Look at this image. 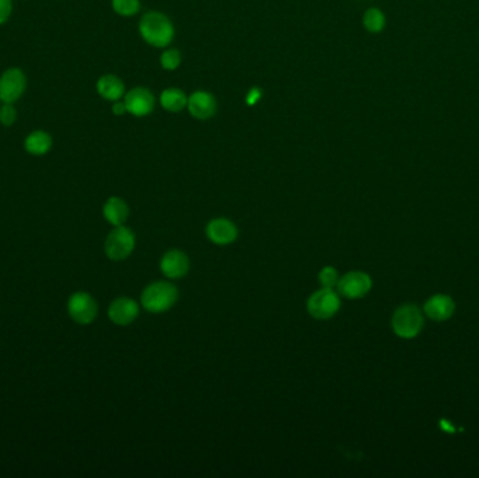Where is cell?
Here are the masks:
<instances>
[{"label": "cell", "instance_id": "cell-12", "mask_svg": "<svg viewBox=\"0 0 479 478\" xmlns=\"http://www.w3.org/2000/svg\"><path fill=\"white\" fill-rule=\"evenodd\" d=\"M125 107L134 117H146L154 108V96L146 87H135L125 96Z\"/></svg>", "mask_w": 479, "mask_h": 478}, {"label": "cell", "instance_id": "cell-1", "mask_svg": "<svg viewBox=\"0 0 479 478\" xmlns=\"http://www.w3.org/2000/svg\"><path fill=\"white\" fill-rule=\"evenodd\" d=\"M139 33L144 41L154 48L168 47L174 38V26L160 11H149L141 18Z\"/></svg>", "mask_w": 479, "mask_h": 478}, {"label": "cell", "instance_id": "cell-3", "mask_svg": "<svg viewBox=\"0 0 479 478\" xmlns=\"http://www.w3.org/2000/svg\"><path fill=\"white\" fill-rule=\"evenodd\" d=\"M340 309V297L334 289L323 287L314 292L307 300V310L317 320L333 319Z\"/></svg>", "mask_w": 479, "mask_h": 478}, {"label": "cell", "instance_id": "cell-4", "mask_svg": "<svg viewBox=\"0 0 479 478\" xmlns=\"http://www.w3.org/2000/svg\"><path fill=\"white\" fill-rule=\"evenodd\" d=\"M424 327V316L416 306L405 304L395 310L392 316V329L402 338H414Z\"/></svg>", "mask_w": 479, "mask_h": 478}, {"label": "cell", "instance_id": "cell-2", "mask_svg": "<svg viewBox=\"0 0 479 478\" xmlns=\"http://www.w3.org/2000/svg\"><path fill=\"white\" fill-rule=\"evenodd\" d=\"M178 300V289L174 284L158 281L144 287L141 303L150 313H164Z\"/></svg>", "mask_w": 479, "mask_h": 478}, {"label": "cell", "instance_id": "cell-9", "mask_svg": "<svg viewBox=\"0 0 479 478\" xmlns=\"http://www.w3.org/2000/svg\"><path fill=\"white\" fill-rule=\"evenodd\" d=\"M160 270L167 278L180 280L190 271V258L181 250H170L163 255Z\"/></svg>", "mask_w": 479, "mask_h": 478}, {"label": "cell", "instance_id": "cell-8", "mask_svg": "<svg viewBox=\"0 0 479 478\" xmlns=\"http://www.w3.org/2000/svg\"><path fill=\"white\" fill-rule=\"evenodd\" d=\"M27 86L26 75L17 69H7L0 78V100L3 102L13 104L23 96Z\"/></svg>", "mask_w": 479, "mask_h": 478}, {"label": "cell", "instance_id": "cell-24", "mask_svg": "<svg viewBox=\"0 0 479 478\" xmlns=\"http://www.w3.org/2000/svg\"><path fill=\"white\" fill-rule=\"evenodd\" d=\"M11 0H0V24L6 23L11 14Z\"/></svg>", "mask_w": 479, "mask_h": 478}, {"label": "cell", "instance_id": "cell-14", "mask_svg": "<svg viewBox=\"0 0 479 478\" xmlns=\"http://www.w3.org/2000/svg\"><path fill=\"white\" fill-rule=\"evenodd\" d=\"M454 312V302L444 294H436L425 304V313L436 322H444L451 317Z\"/></svg>", "mask_w": 479, "mask_h": 478}, {"label": "cell", "instance_id": "cell-16", "mask_svg": "<svg viewBox=\"0 0 479 478\" xmlns=\"http://www.w3.org/2000/svg\"><path fill=\"white\" fill-rule=\"evenodd\" d=\"M98 95L108 101H118L125 95L124 82L115 75L101 76L97 82Z\"/></svg>", "mask_w": 479, "mask_h": 478}, {"label": "cell", "instance_id": "cell-20", "mask_svg": "<svg viewBox=\"0 0 479 478\" xmlns=\"http://www.w3.org/2000/svg\"><path fill=\"white\" fill-rule=\"evenodd\" d=\"M112 9L119 16L132 17L141 10V1L139 0H112Z\"/></svg>", "mask_w": 479, "mask_h": 478}, {"label": "cell", "instance_id": "cell-7", "mask_svg": "<svg viewBox=\"0 0 479 478\" xmlns=\"http://www.w3.org/2000/svg\"><path fill=\"white\" fill-rule=\"evenodd\" d=\"M336 289L338 293L346 299H360L372 289V280L365 272L352 271L339 280Z\"/></svg>", "mask_w": 479, "mask_h": 478}, {"label": "cell", "instance_id": "cell-25", "mask_svg": "<svg viewBox=\"0 0 479 478\" xmlns=\"http://www.w3.org/2000/svg\"><path fill=\"white\" fill-rule=\"evenodd\" d=\"M261 98H262V90L258 89V87H252V89H249V92L247 95L245 102L248 105H255Z\"/></svg>", "mask_w": 479, "mask_h": 478}, {"label": "cell", "instance_id": "cell-21", "mask_svg": "<svg viewBox=\"0 0 479 478\" xmlns=\"http://www.w3.org/2000/svg\"><path fill=\"white\" fill-rule=\"evenodd\" d=\"M181 52L178 49H167L160 56V63L166 70H176L181 65Z\"/></svg>", "mask_w": 479, "mask_h": 478}, {"label": "cell", "instance_id": "cell-10", "mask_svg": "<svg viewBox=\"0 0 479 478\" xmlns=\"http://www.w3.org/2000/svg\"><path fill=\"white\" fill-rule=\"evenodd\" d=\"M206 236L217 245H227L236 241L239 236V229L230 219L216 218L208 223Z\"/></svg>", "mask_w": 479, "mask_h": 478}, {"label": "cell", "instance_id": "cell-23", "mask_svg": "<svg viewBox=\"0 0 479 478\" xmlns=\"http://www.w3.org/2000/svg\"><path fill=\"white\" fill-rule=\"evenodd\" d=\"M17 117V111L10 102H4V105L0 108V122L4 127H10L14 124Z\"/></svg>", "mask_w": 479, "mask_h": 478}, {"label": "cell", "instance_id": "cell-15", "mask_svg": "<svg viewBox=\"0 0 479 478\" xmlns=\"http://www.w3.org/2000/svg\"><path fill=\"white\" fill-rule=\"evenodd\" d=\"M104 218L114 226H122L129 216L128 203L118 196H111L102 208Z\"/></svg>", "mask_w": 479, "mask_h": 478}, {"label": "cell", "instance_id": "cell-19", "mask_svg": "<svg viewBox=\"0 0 479 478\" xmlns=\"http://www.w3.org/2000/svg\"><path fill=\"white\" fill-rule=\"evenodd\" d=\"M363 26L369 33H380L385 27V16L377 7L369 9L363 16Z\"/></svg>", "mask_w": 479, "mask_h": 478}, {"label": "cell", "instance_id": "cell-18", "mask_svg": "<svg viewBox=\"0 0 479 478\" xmlns=\"http://www.w3.org/2000/svg\"><path fill=\"white\" fill-rule=\"evenodd\" d=\"M26 150L34 156H43L52 147V138L44 131H36L26 138Z\"/></svg>", "mask_w": 479, "mask_h": 478}, {"label": "cell", "instance_id": "cell-26", "mask_svg": "<svg viewBox=\"0 0 479 478\" xmlns=\"http://www.w3.org/2000/svg\"><path fill=\"white\" fill-rule=\"evenodd\" d=\"M112 112H114L115 115H124L125 112H128V111H127V107H125V102H121L119 100L115 101L114 105H112Z\"/></svg>", "mask_w": 479, "mask_h": 478}, {"label": "cell", "instance_id": "cell-6", "mask_svg": "<svg viewBox=\"0 0 479 478\" xmlns=\"http://www.w3.org/2000/svg\"><path fill=\"white\" fill-rule=\"evenodd\" d=\"M97 310L96 300L86 292L73 293L68 302V312L79 324L93 323L97 317Z\"/></svg>", "mask_w": 479, "mask_h": 478}, {"label": "cell", "instance_id": "cell-5", "mask_svg": "<svg viewBox=\"0 0 479 478\" xmlns=\"http://www.w3.org/2000/svg\"><path fill=\"white\" fill-rule=\"evenodd\" d=\"M135 244V233L129 228H125L124 225L115 226L105 240V254L114 261H122L132 254Z\"/></svg>", "mask_w": 479, "mask_h": 478}, {"label": "cell", "instance_id": "cell-13", "mask_svg": "<svg viewBox=\"0 0 479 478\" xmlns=\"http://www.w3.org/2000/svg\"><path fill=\"white\" fill-rule=\"evenodd\" d=\"M187 107L192 117L200 121L215 117L217 111L216 98L213 97V95L203 92V90H198L192 93L191 96L188 97Z\"/></svg>", "mask_w": 479, "mask_h": 478}, {"label": "cell", "instance_id": "cell-22", "mask_svg": "<svg viewBox=\"0 0 479 478\" xmlns=\"http://www.w3.org/2000/svg\"><path fill=\"white\" fill-rule=\"evenodd\" d=\"M340 277L334 267H324L318 274V281L323 287L334 289L338 285Z\"/></svg>", "mask_w": 479, "mask_h": 478}, {"label": "cell", "instance_id": "cell-11", "mask_svg": "<svg viewBox=\"0 0 479 478\" xmlns=\"http://www.w3.org/2000/svg\"><path fill=\"white\" fill-rule=\"evenodd\" d=\"M138 314L139 304L131 297H118L108 309V316L117 326H129L136 320Z\"/></svg>", "mask_w": 479, "mask_h": 478}, {"label": "cell", "instance_id": "cell-17", "mask_svg": "<svg viewBox=\"0 0 479 478\" xmlns=\"http://www.w3.org/2000/svg\"><path fill=\"white\" fill-rule=\"evenodd\" d=\"M160 102H161V107L166 111H168V112H180V111H183L187 107L188 97L185 96V93L181 89L170 87V89H166L161 93Z\"/></svg>", "mask_w": 479, "mask_h": 478}]
</instances>
